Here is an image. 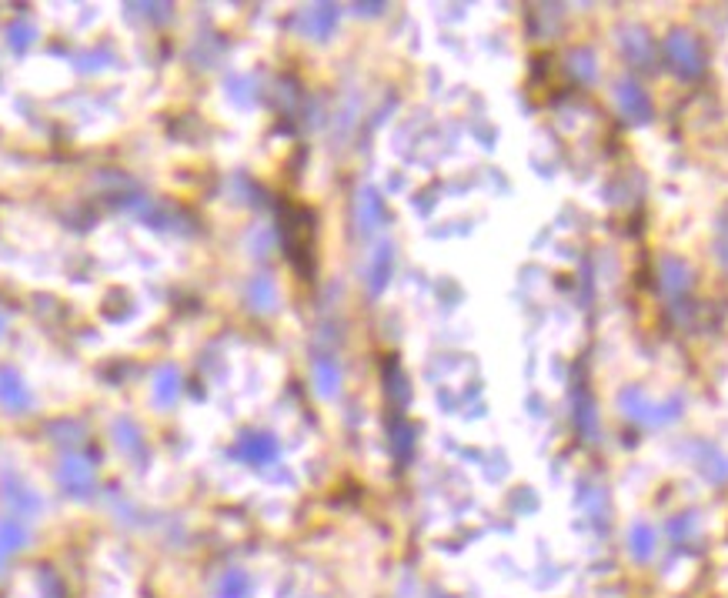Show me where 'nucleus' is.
<instances>
[{
	"label": "nucleus",
	"instance_id": "nucleus-1",
	"mask_svg": "<svg viewBox=\"0 0 728 598\" xmlns=\"http://www.w3.org/2000/svg\"><path fill=\"white\" fill-rule=\"evenodd\" d=\"M672 54H678V61L689 64V74H695V67H699V47H695L691 40L678 38V44H672Z\"/></svg>",
	"mask_w": 728,
	"mask_h": 598
}]
</instances>
